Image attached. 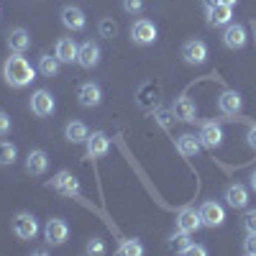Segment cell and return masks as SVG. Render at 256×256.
<instances>
[{
  "instance_id": "obj_35",
  "label": "cell",
  "mask_w": 256,
  "mask_h": 256,
  "mask_svg": "<svg viewBox=\"0 0 256 256\" xmlns=\"http://www.w3.org/2000/svg\"><path fill=\"white\" fill-rule=\"evenodd\" d=\"M88 254H95V256H100V254H105V244L100 241V238H90V244H88V248H84Z\"/></svg>"
},
{
  "instance_id": "obj_17",
  "label": "cell",
  "mask_w": 256,
  "mask_h": 256,
  "mask_svg": "<svg viewBox=\"0 0 256 256\" xmlns=\"http://www.w3.org/2000/svg\"><path fill=\"white\" fill-rule=\"evenodd\" d=\"M62 24H64V28H70V31H82L84 26H88V18H84V10L82 8L64 6L62 8Z\"/></svg>"
},
{
  "instance_id": "obj_6",
  "label": "cell",
  "mask_w": 256,
  "mask_h": 256,
  "mask_svg": "<svg viewBox=\"0 0 256 256\" xmlns=\"http://www.w3.org/2000/svg\"><path fill=\"white\" fill-rule=\"evenodd\" d=\"M31 113L36 116V118H49L52 113H54V108H56V102H54V95L49 92V90H36L34 95H31Z\"/></svg>"
},
{
  "instance_id": "obj_26",
  "label": "cell",
  "mask_w": 256,
  "mask_h": 256,
  "mask_svg": "<svg viewBox=\"0 0 256 256\" xmlns=\"http://www.w3.org/2000/svg\"><path fill=\"white\" fill-rule=\"evenodd\" d=\"M18 159V148L10 141H0V166H10Z\"/></svg>"
},
{
  "instance_id": "obj_7",
  "label": "cell",
  "mask_w": 256,
  "mask_h": 256,
  "mask_svg": "<svg viewBox=\"0 0 256 256\" xmlns=\"http://www.w3.org/2000/svg\"><path fill=\"white\" fill-rule=\"evenodd\" d=\"M200 220H202V226H208V228H220V226L226 223V210H223V205H218L216 200H205V202L200 205Z\"/></svg>"
},
{
  "instance_id": "obj_32",
  "label": "cell",
  "mask_w": 256,
  "mask_h": 256,
  "mask_svg": "<svg viewBox=\"0 0 256 256\" xmlns=\"http://www.w3.org/2000/svg\"><path fill=\"white\" fill-rule=\"evenodd\" d=\"M190 236H192V233H187V230H177V233H172V238H169V241H172V246H180V251L190 244Z\"/></svg>"
},
{
  "instance_id": "obj_24",
  "label": "cell",
  "mask_w": 256,
  "mask_h": 256,
  "mask_svg": "<svg viewBox=\"0 0 256 256\" xmlns=\"http://www.w3.org/2000/svg\"><path fill=\"white\" fill-rule=\"evenodd\" d=\"M174 146H177V152L182 154V156H198V152H200V138L198 136H192V134H182L177 141H174Z\"/></svg>"
},
{
  "instance_id": "obj_33",
  "label": "cell",
  "mask_w": 256,
  "mask_h": 256,
  "mask_svg": "<svg viewBox=\"0 0 256 256\" xmlns=\"http://www.w3.org/2000/svg\"><path fill=\"white\" fill-rule=\"evenodd\" d=\"M180 254H182V256H205V254H208V248H205V246H200V244H187Z\"/></svg>"
},
{
  "instance_id": "obj_39",
  "label": "cell",
  "mask_w": 256,
  "mask_h": 256,
  "mask_svg": "<svg viewBox=\"0 0 256 256\" xmlns=\"http://www.w3.org/2000/svg\"><path fill=\"white\" fill-rule=\"evenodd\" d=\"M251 190H254V192H256V172H254V174H251Z\"/></svg>"
},
{
  "instance_id": "obj_29",
  "label": "cell",
  "mask_w": 256,
  "mask_h": 256,
  "mask_svg": "<svg viewBox=\"0 0 256 256\" xmlns=\"http://www.w3.org/2000/svg\"><path fill=\"white\" fill-rule=\"evenodd\" d=\"M172 118H174V113H172V108H154V120L162 126V128H169L172 126Z\"/></svg>"
},
{
  "instance_id": "obj_31",
  "label": "cell",
  "mask_w": 256,
  "mask_h": 256,
  "mask_svg": "<svg viewBox=\"0 0 256 256\" xmlns=\"http://www.w3.org/2000/svg\"><path fill=\"white\" fill-rule=\"evenodd\" d=\"M244 228H246V233H256V208L244 212Z\"/></svg>"
},
{
  "instance_id": "obj_15",
  "label": "cell",
  "mask_w": 256,
  "mask_h": 256,
  "mask_svg": "<svg viewBox=\"0 0 256 256\" xmlns=\"http://www.w3.org/2000/svg\"><path fill=\"white\" fill-rule=\"evenodd\" d=\"M241 108H244V98H241V92H236V90H226V92H220V98H218V110H220L223 116H238Z\"/></svg>"
},
{
  "instance_id": "obj_20",
  "label": "cell",
  "mask_w": 256,
  "mask_h": 256,
  "mask_svg": "<svg viewBox=\"0 0 256 256\" xmlns=\"http://www.w3.org/2000/svg\"><path fill=\"white\" fill-rule=\"evenodd\" d=\"M226 202H228L233 210H244V208L248 205V190H246V184H241V182L228 184V187H226Z\"/></svg>"
},
{
  "instance_id": "obj_9",
  "label": "cell",
  "mask_w": 256,
  "mask_h": 256,
  "mask_svg": "<svg viewBox=\"0 0 256 256\" xmlns=\"http://www.w3.org/2000/svg\"><path fill=\"white\" fill-rule=\"evenodd\" d=\"M77 100L82 108H98L102 102V88L98 82H82L77 90Z\"/></svg>"
},
{
  "instance_id": "obj_1",
  "label": "cell",
  "mask_w": 256,
  "mask_h": 256,
  "mask_svg": "<svg viewBox=\"0 0 256 256\" xmlns=\"http://www.w3.org/2000/svg\"><path fill=\"white\" fill-rule=\"evenodd\" d=\"M3 80L10 84V88H26V84H31L36 80V70L31 67V62L26 56H20V54H13L6 59L3 64Z\"/></svg>"
},
{
  "instance_id": "obj_40",
  "label": "cell",
  "mask_w": 256,
  "mask_h": 256,
  "mask_svg": "<svg viewBox=\"0 0 256 256\" xmlns=\"http://www.w3.org/2000/svg\"><path fill=\"white\" fill-rule=\"evenodd\" d=\"M254 31H256V20H254Z\"/></svg>"
},
{
  "instance_id": "obj_30",
  "label": "cell",
  "mask_w": 256,
  "mask_h": 256,
  "mask_svg": "<svg viewBox=\"0 0 256 256\" xmlns=\"http://www.w3.org/2000/svg\"><path fill=\"white\" fill-rule=\"evenodd\" d=\"M144 0H123V10L128 13V16H141L144 13Z\"/></svg>"
},
{
  "instance_id": "obj_25",
  "label": "cell",
  "mask_w": 256,
  "mask_h": 256,
  "mask_svg": "<svg viewBox=\"0 0 256 256\" xmlns=\"http://www.w3.org/2000/svg\"><path fill=\"white\" fill-rule=\"evenodd\" d=\"M59 67H62V62L52 54H41L38 56V72L44 74V77H56L59 74Z\"/></svg>"
},
{
  "instance_id": "obj_14",
  "label": "cell",
  "mask_w": 256,
  "mask_h": 256,
  "mask_svg": "<svg viewBox=\"0 0 256 256\" xmlns=\"http://www.w3.org/2000/svg\"><path fill=\"white\" fill-rule=\"evenodd\" d=\"M6 44H8V49L13 54H24V52L31 49V34L26 28H20V26L18 28H10L8 36H6Z\"/></svg>"
},
{
  "instance_id": "obj_8",
  "label": "cell",
  "mask_w": 256,
  "mask_h": 256,
  "mask_svg": "<svg viewBox=\"0 0 256 256\" xmlns=\"http://www.w3.org/2000/svg\"><path fill=\"white\" fill-rule=\"evenodd\" d=\"M44 238H46L49 246H62L64 241L70 238V226L64 223L62 218L46 220V226H44Z\"/></svg>"
},
{
  "instance_id": "obj_28",
  "label": "cell",
  "mask_w": 256,
  "mask_h": 256,
  "mask_svg": "<svg viewBox=\"0 0 256 256\" xmlns=\"http://www.w3.org/2000/svg\"><path fill=\"white\" fill-rule=\"evenodd\" d=\"M98 34L102 38H116L118 36V24H116L113 18H102L100 24H98Z\"/></svg>"
},
{
  "instance_id": "obj_11",
  "label": "cell",
  "mask_w": 256,
  "mask_h": 256,
  "mask_svg": "<svg viewBox=\"0 0 256 256\" xmlns=\"http://www.w3.org/2000/svg\"><path fill=\"white\" fill-rule=\"evenodd\" d=\"M246 41H248L246 26H241V24H228V26H226V31H223V44H226L230 52L244 49Z\"/></svg>"
},
{
  "instance_id": "obj_37",
  "label": "cell",
  "mask_w": 256,
  "mask_h": 256,
  "mask_svg": "<svg viewBox=\"0 0 256 256\" xmlns=\"http://www.w3.org/2000/svg\"><path fill=\"white\" fill-rule=\"evenodd\" d=\"M238 0H202V6H205V10L208 8H212V6H236Z\"/></svg>"
},
{
  "instance_id": "obj_12",
  "label": "cell",
  "mask_w": 256,
  "mask_h": 256,
  "mask_svg": "<svg viewBox=\"0 0 256 256\" xmlns=\"http://www.w3.org/2000/svg\"><path fill=\"white\" fill-rule=\"evenodd\" d=\"M46 169H49V156L44 148H31V152L26 154V172L31 177H41V174H46Z\"/></svg>"
},
{
  "instance_id": "obj_21",
  "label": "cell",
  "mask_w": 256,
  "mask_h": 256,
  "mask_svg": "<svg viewBox=\"0 0 256 256\" xmlns=\"http://www.w3.org/2000/svg\"><path fill=\"white\" fill-rule=\"evenodd\" d=\"M200 226H202V220H200V210H195V208H182V210L177 212V230L195 233Z\"/></svg>"
},
{
  "instance_id": "obj_22",
  "label": "cell",
  "mask_w": 256,
  "mask_h": 256,
  "mask_svg": "<svg viewBox=\"0 0 256 256\" xmlns=\"http://www.w3.org/2000/svg\"><path fill=\"white\" fill-rule=\"evenodd\" d=\"M230 20H233V6H212V8H208V26L220 28V26H228Z\"/></svg>"
},
{
  "instance_id": "obj_27",
  "label": "cell",
  "mask_w": 256,
  "mask_h": 256,
  "mask_svg": "<svg viewBox=\"0 0 256 256\" xmlns=\"http://www.w3.org/2000/svg\"><path fill=\"white\" fill-rule=\"evenodd\" d=\"M118 254L120 256H144V246L138 238H123L118 246Z\"/></svg>"
},
{
  "instance_id": "obj_13",
  "label": "cell",
  "mask_w": 256,
  "mask_h": 256,
  "mask_svg": "<svg viewBox=\"0 0 256 256\" xmlns=\"http://www.w3.org/2000/svg\"><path fill=\"white\" fill-rule=\"evenodd\" d=\"M198 138H200V144H202L205 148H218V146L223 144V128H220L216 120H208V123H202Z\"/></svg>"
},
{
  "instance_id": "obj_18",
  "label": "cell",
  "mask_w": 256,
  "mask_h": 256,
  "mask_svg": "<svg viewBox=\"0 0 256 256\" xmlns=\"http://www.w3.org/2000/svg\"><path fill=\"white\" fill-rule=\"evenodd\" d=\"M77 54H80V44H74V38L70 36H64L56 41V46H54V56L62 62V64H72L77 62Z\"/></svg>"
},
{
  "instance_id": "obj_10",
  "label": "cell",
  "mask_w": 256,
  "mask_h": 256,
  "mask_svg": "<svg viewBox=\"0 0 256 256\" xmlns=\"http://www.w3.org/2000/svg\"><path fill=\"white\" fill-rule=\"evenodd\" d=\"M84 146H88V159H102L110 152V138L102 131H92L88 141H84Z\"/></svg>"
},
{
  "instance_id": "obj_36",
  "label": "cell",
  "mask_w": 256,
  "mask_h": 256,
  "mask_svg": "<svg viewBox=\"0 0 256 256\" xmlns=\"http://www.w3.org/2000/svg\"><path fill=\"white\" fill-rule=\"evenodd\" d=\"M244 254L256 256V233H248V236H246V241H244Z\"/></svg>"
},
{
  "instance_id": "obj_19",
  "label": "cell",
  "mask_w": 256,
  "mask_h": 256,
  "mask_svg": "<svg viewBox=\"0 0 256 256\" xmlns=\"http://www.w3.org/2000/svg\"><path fill=\"white\" fill-rule=\"evenodd\" d=\"M172 113L177 120H184V123H192V120H198V105L192 102L187 95H180L172 105Z\"/></svg>"
},
{
  "instance_id": "obj_38",
  "label": "cell",
  "mask_w": 256,
  "mask_h": 256,
  "mask_svg": "<svg viewBox=\"0 0 256 256\" xmlns=\"http://www.w3.org/2000/svg\"><path fill=\"white\" fill-rule=\"evenodd\" d=\"M246 141H248V146L256 152V123L254 126H248V134H246Z\"/></svg>"
},
{
  "instance_id": "obj_3",
  "label": "cell",
  "mask_w": 256,
  "mask_h": 256,
  "mask_svg": "<svg viewBox=\"0 0 256 256\" xmlns=\"http://www.w3.org/2000/svg\"><path fill=\"white\" fill-rule=\"evenodd\" d=\"M156 26H154V20H148V18H138L136 24L131 26V41L138 46H152L154 41H156Z\"/></svg>"
},
{
  "instance_id": "obj_5",
  "label": "cell",
  "mask_w": 256,
  "mask_h": 256,
  "mask_svg": "<svg viewBox=\"0 0 256 256\" xmlns=\"http://www.w3.org/2000/svg\"><path fill=\"white\" fill-rule=\"evenodd\" d=\"M182 59H184L187 64H192V67H200V64L208 62V44H205L202 38H190V41H184Z\"/></svg>"
},
{
  "instance_id": "obj_23",
  "label": "cell",
  "mask_w": 256,
  "mask_h": 256,
  "mask_svg": "<svg viewBox=\"0 0 256 256\" xmlns=\"http://www.w3.org/2000/svg\"><path fill=\"white\" fill-rule=\"evenodd\" d=\"M64 136H67L70 144H84L88 136H90V128L82 120H70L67 126H64Z\"/></svg>"
},
{
  "instance_id": "obj_16",
  "label": "cell",
  "mask_w": 256,
  "mask_h": 256,
  "mask_svg": "<svg viewBox=\"0 0 256 256\" xmlns=\"http://www.w3.org/2000/svg\"><path fill=\"white\" fill-rule=\"evenodd\" d=\"M77 64L84 70H92L100 64V46L95 41H82L80 44V54H77Z\"/></svg>"
},
{
  "instance_id": "obj_2",
  "label": "cell",
  "mask_w": 256,
  "mask_h": 256,
  "mask_svg": "<svg viewBox=\"0 0 256 256\" xmlns=\"http://www.w3.org/2000/svg\"><path fill=\"white\" fill-rule=\"evenodd\" d=\"M49 187H52L54 192H59V195H64V198H80V180H77L72 172H67V169L56 172V174L52 177Z\"/></svg>"
},
{
  "instance_id": "obj_4",
  "label": "cell",
  "mask_w": 256,
  "mask_h": 256,
  "mask_svg": "<svg viewBox=\"0 0 256 256\" xmlns=\"http://www.w3.org/2000/svg\"><path fill=\"white\" fill-rule=\"evenodd\" d=\"M13 233L20 241H34L38 236V220L31 216V212H18L13 218Z\"/></svg>"
},
{
  "instance_id": "obj_34",
  "label": "cell",
  "mask_w": 256,
  "mask_h": 256,
  "mask_svg": "<svg viewBox=\"0 0 256 256\" xmlns=\"http://www.w3.org/2000/svg\"><path fill=\"white\" fill-rule=\"evenodd\" d=\"M10 128H13V123H10V116H8L6 110H0V138H3V136H8V134H10Z\"/></svg>"
}]
</instances>
